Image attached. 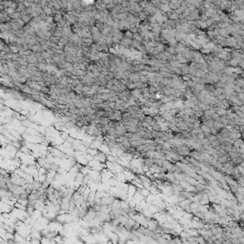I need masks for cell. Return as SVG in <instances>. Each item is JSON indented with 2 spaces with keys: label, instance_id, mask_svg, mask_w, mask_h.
I'll use <instances>...</instances> for the list:
<instances>
[{
  "label": "cell",
  "instance_id": "1",
  "mask_svg": "<svg viewBox=\"0 0 244 244\" xmlns=\"http://www.w3.org/2000/svg\"><path fill=\"white\" fill-rule=\"evenodd\" d=\"M199 128H200L201 132H202L205 136H206V135H208V134H211V133H210V128H208V127H207V126H205L204 124H202V123H201Z\"/></svg>",
  "mask_w": 244,
  "mask_h": 244
},
{
  "label": "cell",
  "instance_id": "2",
  "mask_svg": "<svg viewBox=\"0 0 244 244\" xmlns=\"http://www.w3.org/2000/svg\"><path fill=\"white\" fill-rule=\"evenodd\" d=\"M133 39L140 43V42L142 41V36L140 35L139 33H134V35H133Z\"/></svg>",
  "mask_w": 244,
  "mask_h": 244
},
{
  "label": "cell",
  "instance_id": "3",
  "mask_svg": "<svg viewBox=\"0 0 244 244\" xmlns=\"http://www.w3.org/2000/svg\"><path fill=\"white\" fill-rule=\"evenodd\" d=\"M133 35H134V33L129 30V31H127L126 32V33H125V36L124 37H127V38H131V39H133Z\"/></svg>",
  "mask_w": 244,
  "mask_h": 244
},
{
  "label": "cell",
  "instance_id": "4",
  "mask_svg": "<svg viewBox=\"0 0 244 244\" xmlns=\"http://www.w3.org/2000/svg\"><path fill=\"white\" fill-rule=\"evenodd\" d=\"M237 97L240 100V101H243L244 100V94H243V92H238L237 93Z\"/></svg>",
  "mask_w": 244,
  "mask_h": 244
}]
</instances>
